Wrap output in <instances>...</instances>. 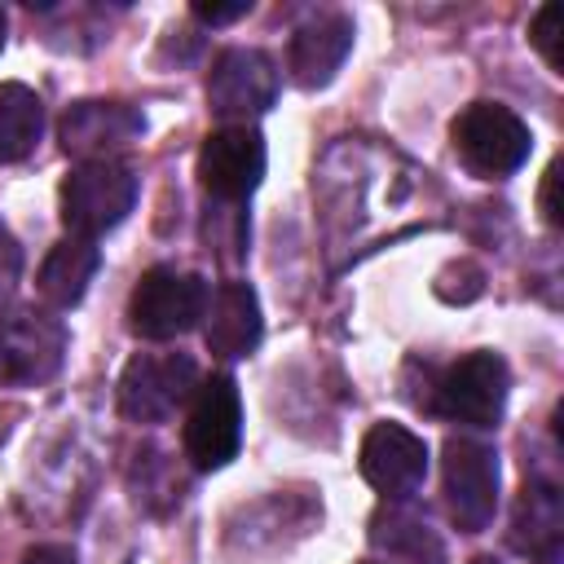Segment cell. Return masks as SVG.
<instances>
[{"label":"cell","instance_id":"cell-1","mask_svg":"<svg viewBox=\"0 0 564 564\" xmlns=\"http://www.w3.org/2000/svg\"><path fill=\"white\" fill-rule=\"evenodd\" d=\"M137 207V172L119 159L75 163L62 181V220L75 238H101Z\"/></svg>","mask_w":564,"mask_h":564},{"label":"cell","instance_id":"cell-2","mask_svg":"<svg viewBox=\"0 0 564 564\" xmlns=\"http://www.w3.org/2000/svg\"><path fill=\"white\" fill-rule=\"evenodd\" d=\"M207 295H212V286L203 282V273L154 264L141 273L137 291L128 300V326L141 339H176L203 322Z\"/></svg>","mask_w":564,"mask_h":564},{"label":"cell","instance_id":"cell-3","mask_svg":"<svg viewBox=\"0 0 564 564\" xmlns=\"http://www.w3.org/2000/svg\"><path fill=\"white\" fill-rule=\"evenodd\" d=\"M449 137H454L458 159H463L476 176H485V181L511 176V172L529 159V150H533L529 123H524L511 106H498V101H471V106L454 119Z\"/></svg>","mask_w":564,"mask_h":564},{"label":"cell","instance_id":"cell-4","mask_svg":"<svg viewBox=\"0 0 564 564\" xmlns=\"http://www.w3.org/2000/svg\"><path fill=\"white\" fill-rule=\"evenodd\" d=\"M66 361V326L53 313L0 308V388H40Z\"/></svg>","mask_w":564,"mask_h":564},{"label":"cell","instance_id":"cell-5","mask_svg":"<svg viewBox=\"0 0 564 564\" xmlns=\"http://www.w3.org/2000/svg\"><path fill=\"white\" fill-rule=\"evenodd\" d=\"M198 388L189 352H137L119 375V410L132 423H167Z\"/></svg>","mask_w":564,"mask_h":564},{"label":"cell","instance_id":"cell-6","mask_svg":"<svg viewBox=\"0 0 564 564\" xmlns=\"http://www.w3.org/2000/svg\"><path fill=\"white\" fill-rule=\"evenodd\" d=\"M507 392H511V370L498 352L476 348L467 357H458L441 379H436V401L432 410L467 423V427H494L507 410Z\"/></svg>","mask_w":564,"mask_h":564},{"label":"cell","instance_id":"cell-7","mask_svg":"<svg viewBox=\"0 0 564 564\" xmlns=\"http://www.w3.org/2000/svg\"><path fill=\"white\" fill-rule=\"evenodd\" d=\"M441 476H445V507L449 520L463 533H480L489 529L494 511H498V449L471 436H449L445 441V458H441Z\"/></svg>","mask_w":564,"mask_h":564},{"label":"cell","instance_id":"cell-8","mask_svg":"<svg viewBox=\"0 0 564 564\" xmlns=\"http://www.w3.org/2000/svg\"><path fill=\"white\" fill-rule=\"evenodd\" d=\"M242 445V397L229 375H212L194 388L189 397V419H185V458L198 471H220L234 463Z\"/></svg>","mask_w":564,"mask_h":564},{"label":"cell","instance_id":"cell-9","mask_svg":"<svg viewBox=\"0 0 564 564\" xmlns=\"http://www.w3.org/2000/svg\"><path fill=\"white\" fill-rule=\"evenodd\" d=\"M264 137L247 123H225L216 132H207L203 150H198V185L207 189V198L216 203H234L242 207L256 185L264 181Z\"/></svg>","mask_w":564,"mask_h":564},{"label":"cell","instance_id":"cell-10","mask_svg":"<svg viewBox=\"0 0 564 564\" xmlns=\"http://www.w3.org/2000/svg\"><path fill=\"white\" fill-rule=\"evenodd\" d=\"M278 101V66L260 48H225L207 75V106L229 123H247Z\"/></svg>","mask_w":564,"mask_h":564},{"label":"cell","instance_id":"cell-11","mask_svg":"<svg viewBox=\"0 0 564 564\" xmlns=\"http://www.w3.org/2000/svg\"><path fill=\"white\" fill-rule=\"evenodd\" d=\"M141 132H145V115L128 101H75L57 123L62 150L75 154L79 163L115 159L123 145L141 141Z\"/></svg>","mask_w":564,"mask_h":564},{"label":"cell","instance_id":"cell-12","mask_svg":"<svg viewBox=\"0 0 564 564\" xmlns=\"http://www.w3.org/2000/svg\"><path fill=\"white\" fill-rule=\"evenodd\" d=\"M361 476L392 502H405L423 489L427 445L401 423H375L361 441Z\"/></svg>","mask_w":564,"mask_h":564},{"label":"cell","instance_id":"cell-13","mask_svg":"<svg viewBox=\"0 0 564 564\" xmlns=\"http://www.w3.org/2000/svg\"><path fill=\"white\" fill-rule=\"evenodd\" d=\"M352 18L348 13H317L308 18L286 48V70L300 88H326L335 79V70L344 66L348 48H352Z\"/></svg>","mask_w":564,"mask_h":564},{"label":"cell","instance_id":"cell-14","mask_svg":"<svg viewBox=\"0 0 564 564\" xmlns=\"http://www.w3.org/2000/svg\"><path fill=\"white\" fill-rule=\"evenodd\" d=\"M264 335V322H260V300L247 282H220L212 295H207V313H203V339L216 357L225 361H238L247 352H256Z\"/></svg>","mask_w":564,"mask_h":564},{"label":"cell","instance_id":"cell-15","mask_svg":"<svg viewBox=\"0 0 564 564\" xmlns=\"http://www.w3.org/2000/svg\"><path fill=\"white\" fill-rule=\"evenodd\" d=\"M97 264H101L97 242L70 234V238H62V242L44 256L35 286H40V295H44L53 308H75V304L84 300V291H88V282H93V273H97Z\"/></svg>","mask_w":564,"mask_h":564},{"label":"cell","instance_id":"cell-16","mask_svg":"<svg viewBox=\"0 0 564 564\" xmlns=\"http://www.w3.org/2000/svg\"><path fill=\"white\" fill-rule=\"evenodd\" d=\"M44 132V101L26 84H0V163H22Z\"/></svg>","mask_w":564,"mask_h":564},{"label":"cell","instance_id":"cell-17","mask_svg":"<svg viewBox=\"0 0 564 564\" xmlns=\"http://www.w3.org/2000/svg\"><path fill=\"white\" fill-rule=\"evenodd\" d=\"M560 494L551 485H529L520 507H516V533L511 542L520 551H533V555H560Z\"/></svg>","mask_w":564,"mask_h":564},{"label":"cell","instance_id":"cell-18","mask_svg":"<svg viewBox=\"0 0 564 564\" xmlns=\"http://www.w3.org/2000/svg\"><path fill=\"white\" fill-rule=\"evenodd\" d=\"M370 542L383 546L388 555H405L414 564H445V551L436 542V533L414 520V516H401V511H388V516H375L370 524Z\"/></svg>","mask_w":564,"mask_h":564},{"label":"cell","instance_id":"cell-19","mask_svg":"<svg viewBox=\"0 0 564 564\" xmlns=\"http://www.w3.org/2000/svg\"><path fill=\"white\" fill-rule=\"evenodd\" d=\"M207 242L216 247L220 260H242V251H247V220H242V212L234 203H216V212L207 216Z\"/></svg>","mask_w":564,"mask_h":564},{"label":"cell","instance_id":"cell-20","mask_svg":"<svg viewBox=\"0 0 564 564\" xmlns=\"http://www.w3.org/2000/svg\"><path fill=\"white\" fill-rule=\"evenodd\" d=\"M560 35H564V4H542L533 13V26H529V40L533 48L542 53V62L551 70H564V53H560Z\"/></svg>","mask_w":564,"mask_h":564},{"label":"cell","instance_id":"cell-21","mask_svg":"<svg viewBox=\"0 0 564 564\" xmlns=\"http://www.w3.org/2000/svg\"><path fill=\"white\" fill-rule=\"evenodd\" d=\"M18 278H22V251H18L13 234L0 225V308L9 304V295H13Z\"/></svg>","mask_w":564,"mask_h":564},{"label":"cell","instance_id":"cell-22","mask_svg":"<svg viewBox=\"0 0 564 564\" xmlns=\"http://www.w3.org/2000/svg\"><path fill=\"white\" fill-rule=\"evenodd\" d=\"M242 13H251V0H238V4H194V18L198 22H207V26H225V22H234V18H242Z\"/></svg>","mask_w":564,"mask_h":564},{"label":"cell","instance_id":"cell-23","mask_svg":"<svg viewBox=\"0 0 564 564\" xmlns=\"http://www.w3.org/2000/svg\"><path fill=\"white\" fill-rule=\"evenodd\" d=\"M555 185H560V159L546 167V176H542V216H546V225H560V203H555Z\"/></svg>","mask_w":564,"mask_h":564},{"label":"cell","instance_id":"cell-24","mask_svg":"<svg viewBox=\"0 0 564 564\" xmlns=\"http://www.w3.org/2000/svg\"><path fill=\"white\" fill-rule=\"evenodd\" d=\"M22 564H75V551L70 546H35V551H26Z\"/></svg>","mask_w":564,"mask_h":564},{"label":"cell","instance_id":"cell-25","mask_svg":"<svg viewBox=\"0 0 564 564\" xmlns=\"http://www.w3.org/2000/svg\"><path fill=\"white\" fill-rule=\"evenodd\" d=\"M4 35H9V22H4V9H0V48H4Z\"/></svg>","mask_w":564,"mask_h":564},{"label":"cell","instance_id":"cell-26","mask_svg":"<svg viewBox=\"0 0 564 564\" xmlns=\"http://www.w3.org/2000/svg\"><path fill=\"white\" fill-rule=\"evenodd\" d=\"M471 564H502V560H494V555H476Z\"/></svg>","mask_w":564,"mask_h":564}]
</instances>
